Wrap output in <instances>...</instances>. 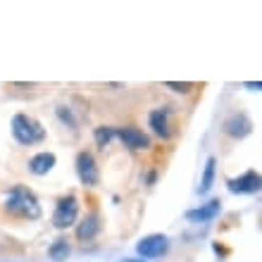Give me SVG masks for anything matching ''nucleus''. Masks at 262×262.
Masks as SVG:
<instances>
[{"instance_id":"nucleus-1","label":"nucleus","mask_w":262,"mask_h":262,"mask_svg":"<svg viewBox=\"0 0 262 262\" xmlns=\"http://www.w3.org/2000/svg\"><path fill=\"white\" fill-rule=\"evenodd\" d=\"M5 207L10 214L24 217V220H36V217L41 214V207H38L36 198L31 195V191H27V188H21V186L12 188V191L7 193Z\"/></svg>"},{"instance_id":"nucleus-2","label":"nucleus","mask_w":262,"mask_h":262,"mask_svg":"<svg viewBox=\"0 0 262 262\" xmlns=\"http://www.w3.org/2000/svg\"><path fill=\"white\" fill-rule=\"evenodd\" d=\"M12 136L19 141L21 145H31V143H38L46 138V131L43 126L31 119L29 115H14L12 117Z\"/></svg>"},{"instance_id":"nucleus-3","label":"nucleus","mask_w":262,"mask_h":262,"mask_svg":"<svg viewBox=\"0 0 262 262\" xmlns=\"http://www.w3.org/2000/svg\"><path fill=\"white\" fill-rule=\"evenodd\" d=\"M76 214H79V203H76L74 195H67L57 203L55 214H53V224L57 229H67L76 222Z\"/></svg>"},{"instance_id":"nucleus-4","label":"nucleus","mask_w":262,"mask_h":262,"mask_svg":"<svg viewBox=\"0 0 262 262\" xmlns=\"http://www.w3.org/2000/svg\"><path fill=\"white\" fill-rule=\"evenodd\" d=\"M169 248V241H167L165 234H152V236H145L143 241H138L136 246V253L141 257H162Z\"/></svg>"},{"instance_id":"nucleus-5","label":"nucleus","mask_w":262,"mask_h":262,"mask_svg":"<svg viewBox=\"0 0 262 262\" xmlns=\"http://www.w3.org/2000/svg\"><path fill=\"white\" fill-rule=\"evenodd\" d=\"M115 136H119V141L131 148V150H145V148H150V138L145 136L141 129L136 126H122L119 131H115Z\"/></svg>"},{"instance_id":"nucleus-6","label":"nucleus","mask_w":262,"mask_h":262,"mask_svg":"<svg viewBox=\"0 0 262 262\" xmlns=\"http://www.w3.org/2000/svg\"><path fill=\"white\" fill-rule=\"evenodd\" d=\"M76 172H79V179L81 184L86 186H96L98 184V167H96V160L91 152L83 150L79 158H76Z\"/></svg>"},{"instance_id":"nucleus-7","label":"nucleus","mask_w":262,"mask_h":262,"mask_svg":"<svg viewBox=\"0 0 262 262\" xmlns=\"http://www.w3.org/2000/svg\"><path fill=\"white\" fill-rule=\"evenodd\" d=\"M227 186L231 193H257L260 191V174L250 169V172L241 174L236 179H229Z\"/></svg>"},{"instance_id":"nucleus-8","label":"nucleus","mask_w":262,"mask_h":262,"mask_svg":"<svg viewBox=\"0 0 262 262\" xmlns=\"http://www.w3.org/2000/svg\"><path fill=\"white\" fill-rule=\"evenodd\" d=\"M220 210H222V203L214 198V200H210L207 205L195 207V210H188L186 220L188 222H195V224H205V222H210L212 217H217V214H220Z\"/></svg>"},{"instance_id":"nucleus-9","label":"nucleus","mask_w":262,"mask_h":262,"mask_svg":"<svg viewBox=\"0 0 262 262\" xmlns=\"http://www.w3.org/2000/svg\"><path fill=\"white\" fill-rule=\"evenodd\" d=\"M224 131L234 138H246L253 131V122L246 115H234V117H229L224 122Z\"/></svg>"},{"instance_id":"nucleus-10","label":"nucleus","mask_w":262,"mask_h":262,"mask_svg":"<svg viewBox=\"0 0 262 262\" xmlns=\"http://www.w3.org/2000/svg\"><path fill=\"white\" fill-rule=\"evenodd\" d=\"M169 107H158L150 112V126L160 138H169L172 136V126H169Z\"/></svg>"},{"instance_id":"nucleus-11","label":"nucleus","mask_w":262,"mask_h":262,"mask_svg":"<svg viewBox=\"0 0 262 262\" xmlns=\"http://www.w3.org/2000/svg\"><path fill=\"white\" fill-rule=\"evenodd\" d=\"M98 229H100V217H98V214H89V217H83L81 224L76 227V238H79V241H91V238L98 234Z\"/></svg>"},{"instance_id":"nucleus-12","label":"nucleus","mask_w":262,"mask_h":262,"mask_svg":"<svg viewBox=\"0 0 262 262\" xmlns=\"http://www.w3.org/2000/svg\"><path fill=\"white\" fill-rule=\"evenodd\" d=\"M53 165H55V155L53 152H38L36 158H31L29 169L34 174H48L53 169Z\"/></svg>"},{"instance_id":"nucleus-13","label":"nucleus","mask_w":262,"mask_h":262,"mask_svg":"<svg viewBox=\"0 0 262 262\" xmlns=\"http://www.w3.org/2000/svg\"><path fill=\"white\" fill-rule=\"evenodd\" d=\"M214 172H217V160L210 158L207 160V165H205V172H203V181H200V186H198V193H207V191L212 188Z\"/></svg>"},{"instance_id":"nucleus-14","label":"nucleus","mask_w":262,"mask_h":262,"mask_svg":"<svg viewBox=\"0 0 262 262\" xmlns=\"http://www.w3.org/2000/svg\"><path fill=\"white\" fill-rule=\"evenodd\" d=\"M69 255V243L67 241H57L50 246V260L53 262H62Z\"/></svg>"},{"instance_id":"nucleus-15","label":"nucleus","mask_w":262,"mask_h":262,"mask_svg":"<svg viewBox=\"0 0 262 262\" xmlns=\"http://www.w3.org/2000/svg\"><path fill=\"white\" fill-rule=\"evenodd\" d=\"M115 136V129H110V126H100V129L96 131V141L98 145H107L110 143V138Z\"/></svg>"},{"instance_id":"nucleus-16","label":"nucleus","mask_w":262,"mask_h":262,"mask_svg":"<svg viewBox=\"0 0 262 262\" xmlns=\"http://www.w3.org/2000/svg\"><path fill=\"white\" fill-rule=\"evenodd\" d=\"M165 86L167 89H172V91H179V93H186V91H191L193 89V83H186V81H165Z\"/></svg>"},{"instance_id":"nucleus-17","label":"nucleus","mask_w":262,"mask_h":262,"mask_svg":"<svg viewBox=\"0 0 262 262\" xmlns=\"http://www.w3.org/2000/svg\"><path fill=\"white\" fill-rule=\"evenodd\" d=\"M119 262H141V260H131V257H124V260H119Z\"/></svg>"}]
</instances>
